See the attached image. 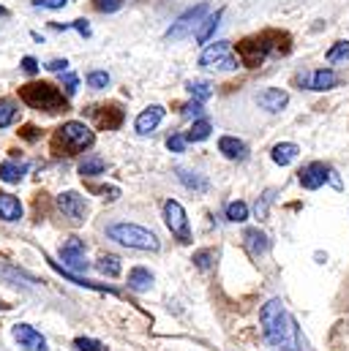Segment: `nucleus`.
<instances>
[{
    "label": "nucleus",
    "mask_w": 349,
    "mask_h": 351,
    "mask_svg": "<svg viewBox=\"0 0 349 351\" xmlns=\"http://www.w3.org/2000/svg\"><path fill=\"white\" fill-rule=\"evenodd\" d=\"M177 177H180V182H183L188 191H199V193H205V191H207V180H205L202 175H196V172L177 169Z\"/></svg>",
    "instance_id": "nucleus-25"
},
{
    "label": "nucleus",
    "mask_w": 349,
    "mask_h": 351,
    "mask_svg": "<svg viewBox=\"0 0 349 351\" xmlns=\"http://www.w3.org/2000/svg\"><path fill=\"white\" fill-rule=\"evenodd\" d=\"M257 104H260L264 112H281L289 104V95L278 88H267L257 95Z\"/></svg>",
    "instance_id": "nucleus-15"
},
{
    "label": "nucleus",
    "mask_w": 349,
    "mask_h": 351,
    "mask_svg": "<svg viewBox=\"0 0 349 351\" xmlns=\"http://www.w3.org/2000/svg\"><path fill=\"white\" fill-rule=\"evenodd\" d=\"M3 308H5V305H3V302H0V311H3Z\"/></svg>",
    "instance_id": "nucleus-48"
},
{
    "label": "nucleus",
    "mask_w": 349,
    "mask_h": 351,
    "mask_svg": "<svg viewBox=\"0 0 349 351\" xmlns=\"http://www.w3.org/2000/svg\"><path fill=\"white\" fill-rule=\"evenodd\" d=\"M221 16H224V8H218L216 14H210V16H205V19H202V27L196 30V41H199V44H207V41H210V36L216 33V27H218Z\"/></svg>",
    "instance_id": "nucleus-22"
},
{
    "label": "nucleus",
    "mask_w": 349,
    "mask_h": 351,
    "mask_svg": "<svg viewBox=\"0 0 349 351\" xmlns=\"http://www.w3.org/2000/svg\"><path fill=\"white\" fill-rule=\"evenodd\" d=\"M95 142V134L80 120H69L63 123L55 134H52V153L55 156H74L82 153Z\"/></svg>",
    "instance_id": "nucleus-2"
},
{
    "label": "nucleus",
    "mask_w": 349,
    "mask_h": 351,
    "mask_svg": "<svg viewBox=\"0 0 349 351\" xmlns=\"http://www.w3.org/2000/svg\"><path fill=\"white\" fill-rule=\"evenodd\" d=\"M243 240H246V248L251 251V256H262V254H267V248H270L267 234L260 232V229H249V232L243 234Z\"/></svg>",
    "instance_id": "nucleus-18"
},
{
    "label": "nucleus",
    "mask_w": 349,
    "mask_h": 351,
    "mask_svg": "<svg viewBox=\"0 0 349 351\" xmlns=\"http://www.w3.org/2000/svg\"><path fill=\"white\" fill-rule=\"evenodd\" d=\"M126 0H93V5L98 8V11H106V14H112V11H117L120 5H123Z\"/></svg>",
    "instance_id": "nucleus-37"
},
{
    "label": "nucleus",
    "mask_w": 349,
    "mask_h": 351,
    "mask_svg": "<svg viewBox=\"0 0 349 351\" xmlns=\"http://www.w3.org/2000/svg\"><path fill=\"white\" fill-rule=\"evenodd\" d=\"M63 85H66V93L71 95V93H77V85H80V82H77L74 74H66V77H63Z\"/></svg>",
    "instance_id": "nucleus-43"
},
{
    "label": "nucleus",
    "mask_w": 349,
    "mask_h": 351,
    "mask_svg": "<svg viewBox=\"0 0 349 351\" xmlns=\"http://www.w3.org/2000/svg\"><path fill=\"white\" fill-rule=\"evenodd\" d=\"M19 134H22L25 139H30V142H36V139H38V128H36V125H25Z\"/></svg>",
    "instance_id": "nucleus-44"
},
{
    "label": "nucleus",
    "mask_w": 349,
    "mask_h": 351,
    "mask_svg": "<svg viewBox=\"0 0 349 351\" xmlns=\"http://www.w3.org/2000/svg\"><path fill=\"white\" fill-rule=\"evenodd\" d=\"M330 349L333 351H349V322L336 324V330L330 332Z\"/></svg>",
    "instance_id": "nucleus-24"
},
{
    "label": "nucleus",
    "mask_w": 349,
    "mask_h": 351,
    "mask_svg": "<svg viewBox=\"0 0 349 351\" xmlns=\"http://www.w3.org/2000/svg\"><path fill=\"white\" fill-rule=\"evenodd\" d=\"M71 27H74V30H80V33H82V36H90V27H87V22L85 19H77V22H71Z\"/></svg>",
    "instance_id": "nucleus-46"
},
{
    "label": "nucleus",
    "mask_w": 349,
    "mask_h": 351,
    "mask_svg": "<svg viewBox=\"0 0 349 351\" xmlns=\"http://www.w3.org/2000/svg\"><path fill=\"white\" fill-rule=\"evenodd\" d=\"M328 177H330V167L314 161V164H308V167L300 169V185L306 191H317V188H322L328 182Z\"/></svg>",
    "instance_id": "nucleus-13"
},
{
    "label": "nucleus",
    "mask_w": 349,
    "mask_h": 351,
    "mask_svg": "<svg viewBox=\"0 0 349 351\" xmlns=\"http://www.w3.org/2000/svg\"><path fill=\"white\" fill-rule=\"evenodd\" d=\"M93 117H95V125L101 128V131H115V128H120L123 125V109L117 106V104H106V106H95L93 109Z\"/></svg>",
    "instance_id": "nucleus-12"
},
{
    "label": "nucleus",
    "mask_w": 349,
    "mask_h": 351,
    "mask_svg": "<svg viewBox=\"0 0 349 351\" xmlns=\"http://www.w3.org/2000/svg\"><path fill=\"white\" fill-rule=\"evenodd\" d=\"M167 147H170L172 153H183V150H185V136H183V134L170 136V139H167Z\"/></svg>",
    "instance_id": "nucleus-38"
},
{
    "label": "nucleus",
    "mask_w": 349,
    "mask_h": 351,
    "mask_svg": "<svg viewBox=\"0 0 349 351\" xmlns=\"http://www.w3.org/2000/svg\"><path fill=\"white\" fill-rule=\"evenodd\" d=\"M199 66L213 69V71H235L240 63H238V58L232 55V44H229V41H216V44H210V47L202 52Z\"/></svg>",
    "instance_id": "nucleus-6"
},
{
    "label": "nucleus",
    "mask_w": 349,
    "mask_h": 351,
    "mask_svg": "<svg viewBox=\"0 0 349 351\" xmlns=\"http://www.w3.org/2000/svg\"><path fill=\"white\" fill-rule=\"evenodd\" d=\"M66 3H69V0H33L36 8H52V11H55V8H63Z\"/></svg>",
    "instance_id": "nucleus-39"
},
{
    "label": "nucleus",
    "mask_w": 349,
    "mask_h": 351,
    "mask_svg": "<svg viewBox=\"0 0 349 351\" xmlns=\"http://www.w3.org/2000/svg\"><path fill=\"white\" fill-rule=\"evenodd\" d=\"M106 237L126 245V248H137V251H159L161 248L159 237L153 232L137 226V223H112L106 229Z\"/></svg>",
    "instance_id": "nucleus-4"
},
{
    "label": "nucleus",
    "mask_w": 349,
    "mask_h": 351,
    "mask_svg": "<svg viewBox=\"0 0 349 351\" xmlns=\"http://www.w3.org/2000/svg\"><path fill=\"white\" fill-rule=\"evenodd\" d=\"M0 218L3 221H19L22 218V204L11 193H0Z\"/></svg>",
    "instance_id": "nucleus-20"
},
{
    "label": "nucleus",
    "mask_w": 349,
    "mask_h": 351,
    "mask_svg": "<svg viewBox=\"0 0 349 351\" xmlns=\"http://www.w3.org/2000/svg\"><path fill=\"white\" fill-rule=\"evenodd\" d=\"M104 169H106V164H104V158H98V156H90V158H85V161L80 164V175L82 177L104 175Z\"/></svg>",
    "instance_id": "nucleus-28"
},
{
    "label": "nucleus",
    "mask_w": 349,
    "mask_h": 351,
    "mask_svg": "<svg viewBox=\"0 0 349 351\" xmlns=\"http://www.w3.org/2000/svg\"><path fill=\"white\" fill-rule=\"evenodd\" d=\"M262 332L264 341L273 346L275 351H297L300 338H297V324L289 316V311L284 308V302L278 297L267 300L260 311Z\"/></svg>",
    "instance_id": "nucleus-1"
},
{
    "label": "nucleus",
    "mask_w": 349,
    "mask_h": 351,
    "mask_svg": "<svg viewBox=\"0 0 349 351\" xmlns=\"http://www.w3.org/2000/svg\"><path fill=\"white\" fill-rule=\"evenodd\" d=\"M93 191H95V193H104V199H109V202L120 196V191H117V188H93Z\"/></svg>",
    "instance_id": "nucleus-45"
},
{
    "label": "nucleus",
    "mask_w": 349,
    "mask_h": 351,
    "mask_svg": "<svg viewBox=\"0 0 349 351\" xmlns=\"http://www.w3.org/2000/svg\"><path fill=\"white\" fill-rule=\"evenodd\" d=\"M22 71H25V74H36V71H38L36 58H30V55H27V58H22Z\"/></svg>",
    "instance_id": "nucleus-40"
},
{
    "label": "nucleus",
    "mask_w": 349,
    "mask_h": 351,
    "mask_svg": "<svg viewBox=\"0 0 349 351\" xmlns=\"http://www.w3.org/2000/svg\"><path fill=\"white\" fill-rule=\"evenodd\" d=\"M300 85L306 90H330L339 85V77H336V71H330V69H317V71H311V74H303V77H300Z\"/></svg>",
    "instance_id": "nucleus-14"
},
{
    "label": "nucleus",
    "mask_w": 349,
    "mask_h": 351,
    "mask_svg": "<svg viewBox=\"0 0 349 351\" xmlns=\"http://www.w3.org/2000/svg\"><path fill=\"white\" fill-rule=\"evenodd\" d=\"M16 117H19V106H16L14 101L3 98V101H0V128H8Z\"/></svg>",
    "instance_id": "nucleus-27"
},
{
    "label": "nucleus",
    "mask_w": 349,
    "mask_h": 351,
    "mask_svg": "<svg viewBox=\"0 0 349 351\" xmlns=\"http://www.w3.org/2000/svg\"><path fill=\"white\" fill-rule=\"evenodd\" d=\"M213 259H216V254H213V251H199V254H194V264H196L199 269H210Z\"/></svg>",
    "instance_id": "nucleus-35"
},
{
    "label": "nucleus",
    "mask_w": 349,
    "mask_h": 351,
    "mask_svg": "<svg viewBox=\"0 0 349 351\" xmlns=\"http://www.w3.org/2000/svg\"><path fill=\"white\" fill-rule=\"evenodd\" d=\"M60 256H63V264H66L63 269H69V272H82V269H87L85 243L80 237H69L63 243V248H60Z\"/></svg>",
    "instance_id": "nucleus-9"
},
{
    "label": "nucleus",
    "mask_w": 349,
    "mask_h": 351,
    "mask_svg": "<svg viewBox=\"0 0 349 351\" xmlns=\"http://www.w3.org/2000/svg\"><path fill=\"white\" fill-rule=\"evenodd\" d=\"M27 172V164H16V161H3L0 164V180L3 182H19Z\"/></svg>",
    "instance_id": "nucleus-23"
},
{
    "label": "nucleus",
    "mask_w": 349,
    "mask_h": 351,
    "mask_svg": "<svg viewBox=\"0 0 349 351\" xmlns=\"http://www.w3.org/2000/svg\"><path fill=\"white\" fill-rule=\"evenodd\" d=\"M19 101L38 112H60L69 106L66 95L49 82H27L19 88Z\"/></svg>",
    "instance_id": "nucleus-3"
},
{
    "label": "nucleus",
    "mask_w": 349,
    "mask_h": 351,
    "mask_svg": "<svg viewBox=\"0 0 349 351\" xmlns=\"http://www.w3.org/2000/svg\"><path fill=\"white\" fill-rule=\"evenodd\" d=\"M98 269H101L106 278H117V275H120V259H117V256H101V259H98Z\"/></svg>",
    "instance_id": "nucleus-30"
},
{
    "label": "nucleus",
    "mask_w": 349,
    "mask_h": 351,
    "mask_svg": "<svg viewBox=\"0 0 349 351\" xmlns=\"http://www.w3.org/2000/svg\"><path fill=\"white\" fill-rule=\"evenodd\" d=\"M297 145H292V142H281V145H275L273 147V153H270V158H273V164H278V167H289L295 158H297Z\"/></svg>",
    "instance_id": "nucleus-19"
},
{
    "label": "nucleus",
    "mask_w": 349,
    "mask_h": 351,
    "mask_svg": "<svg viewBox=\"0 0 349 351\" xmlns=\"http://www.w3.org/2000/svg\"><path fill=\"white\" fill-rule=\"evenodd\" d=\"M202 112H205V106H202V101H196V98L183 106V117H199Z\"/></svg>",
    "instance_id": "nucleus-36"
},
{
    "label": "nucleus",
    "mask_w": 349,
    "mask_h": 351,
    "mask_svg": "<svg viewBox=\"0 0 349 351\" xmlns=\"http://www.w3.org/2000/svg\"><path fill=\"white\" fill-rule=\"evenodd\" d=\"M246 218H249V204H246V202H232V204H227V221L243 223Z\"/></svg>",
    "instance_id": "nucleus-29"
},
{
    "label": "nucleus",
    "mask_w": 349,
    "mask_h": 351,
    "mask_svg": "<svg viewBox=\"0 0 349 351\" xmlns=\"http://www.w3.org/2000/svg\"><path fill=\"white\" fill-rule=\"evenodd\" d=\"M58 207H60V213H63L66 218H71V221H77V223L85 221L87 202H85V196H80L77 191H63V193L58 196Z\"/></svg>",
    "instance_id": "nucleus-10"
},
{
    "label": "nucleus",
    "mask_w": 349,
    "mask_h": 351,
    "mask_svg": "<svg viewBox=\"0 0 349 351\" xmlns=\"http://www.w3.org/2000/svg\"><path fill=\"white\" fill-rule=\"evenodd\" d=\"M87 85L95 90L106 88V85H109V74H106V71H90V74H87Z\"/></svg>",
    "instance_id": "nucleus-33"
},
{
    "label": "nucleus",
    "mask_w": 349,
    "mask_h": 351,
    "mask_svg": "<svg viewBox=\"0 0 349 351\" xmlns=\"http://www.w3.org/2000/svg\"><path fill=\"white\" fill-rule=\"evenodd\" d=\"M218 150H221L229 161H243V158L249 156L246 142H240L238 136H221V139H218Z\"/></svg>",
    "instance_id": "nucleus-17"
},
{
    "label": "nucleus",
    "mask_w": 349,
    "mask_h": 351,
    "mask_svg": "<svg viewBox=\"0 0 349 351\" xmlns=\"http://www.w3.org/2000/svg\"><path fill=\"white\" fill-rule=\"evenodd\" d=\"M128 286H131L134 291H148V289L153 286V272L145 269V267H134V269L128 272Z\"/></svg>",
    "instance_id": "nucleus-21"
},
{
    "label": "nucleus",
    "mask_w": 349,
    "mask_h": 351,
    "mask_svg": "<svg viewBox=\"0 0 349 351\" xmlns=\"http://www.w3.org/2000/svg\"><path fill=\"white\" fill-rule=\"evenodd\" d=\"M5 14H8V11H5V8H3V5H0V16H5Z\"/></svg>",
    "instance_id": "nucleus-47"
},
{
    "label": "nucleus",
    "mask_w": 349,
    "mask_h": 351,
    "mask_svg": "<svg viewBox=\"0 0 349 351\" xmlns=\"http://www.w3.org/2000/svg\"><path fill=\"white\" fill-rule=\"evenodd\" d=\"M325 58H328V63H341V60H347L349 58V41H336V47H330Z\"/></svg>",
    "instance_id": "nucleus-31"
},
{
    "label": "nucleus",
    "mask_w": 349,
    "mask_h": 351,
    "mask_svg": "<svg viewBox=\"0 0 349 351\" xmlns=\"http://www.w3.org/2000/svg\"><path fill=\"white\" fill-rule=\"evenodd\" d=\"M164 221L180 243H191V226H188V218H185V210L180 202H174V199L164 202Z\"/></svg>",
    "instance_id": "nucleus-8"
},
{
    "label": "nucleus",
    "mask_w": 349,
    "mask_h": 351,
    "mask_svg": "<svg viewBox=\"0 0 349 351\" xmlns=\"http://www.w3.org/2000/svg\"><path fill=\"white\" fill-rule=\"evenodd\" d=\"M161 120H164V106L153 104V106H148V109L137 117V123H134V125H137V131H139V134H150Z\"/></svg>",
    "instance_id": "nucleus-16"
},
{
    "label": "nucleus",
    "mask_w": 349,
    "mask_h": 351,
    "mask_svg": "<svg viewBox=\"0 0 349 351\" xmlns=\"http://www.w3.org/2000/svg\"><path fill=\"white\" fill-rule=\"evenodd\" d=\"M210 131H213V123L202 117V120H196V123L191 125V131L185 134V142H202V139L210 136Z\"/></svg>",
    "instance_id": "nucleus-26"
},
{
    "label": "nucleus",
    "mask_w": 349,
    "mask_h": 351,
    "mask_svg": "<svg viewBox=\"0 0 349 351\" xmlns=\"http://www.w3.org/2000/svg\"><path fill=\"white\" fill-rule=\"evenodd\" d=\"M11 335H14V341L19 343V349H25V351H49V349H47L44 335H41L36 327H30V324H14V327H11Z\"/></svg>",
    "instance_id": "nucleus-11"
},
{
    "label": "nucleus",
    "mask_w": 349,
    "mask_h": 351,
    "mask_svg": "<svg viewBox=\"0 0 349 351\" xmlns=\"http://www.w3.org/2000/svg\"><path fill=\"white\" fill-rule=\"evenodd\" d=\"M275 36V30H264L260 36H249L238 44V63L246 66V69H257L264 63V58L270 52H284L278 44H270Z\"/></svg>",
    "instance_id": "nucleus-5"
},
{
    "label": "nucleus",
    "mask_w": 349,
    "mask_h": 351,
    "mask_svg": "<svg viewBox=\"0 0 349 351\" xmlns=\"http://www.w3.org/2000/svg\"><path fill=\"white\" fill-rule=\"evenodd\" d=\"M188 93L196 98V101H207L213 95V85L210 82H188Z\"/></svg>",
    "instance_id": "nucleus-32"
},
{
    "label": "nucleus",
    "mask_w": 349,
    "mask_h": 351,
    "mask_svg": "<svg viewBox=\"0 0 349 351\" xmlns=\"http://www.w3.org/2000/svg\"><path fill=\"white\" fill-rule=\"evenodd\" d=\"M270 202H273V191H267L264 199H262V204H257V215H260V218L267 215V204H270Z\"/></svg>",
    "instance_id": "nucleus-41"
},
{
    "label": "nucleus",
    "mask_w": 349,
    "mask_h": 351,
    "mask_svg": "<svg viewBox=\"0 0 349 351\" xmlns=\"http://www.w3.org/2000/svg\"><path fill=\"white\" fill-rule=\"evenodd\" d=\"M47 69H49V71H58V74H63V71L69 69V60H49V63H47Z\"/></svg>",
    "instance_id": "nucleus-42"
},
{
    "label": "nucleus",
    "mask_w": 349,
    "mask_h": 351,
    "mask_svg": "<svg viewBox=\"0 0 349 351\" xmlns=\"http://www.w3.org/2000/svg\"><path fill=\"white\" fill-rule=\"evenodd\" d=\"M205 14H207V3H199V5H194V8H188V11H183L172 22V27L167 30V38H170V41H180V38L191 36L194 27L205 19Z\"/></svg>",
    "instance_id": "nucleus-7"
},
{
    "label": "nucleus",
    "mask_w": 349,
    "mask_h": 351,
    "mask_svg": "<svg viewBox=\"0 0 349 351\" xmlns=\"http://www.w3.org/2000/svg\"><path fill=\"white\" fill-rule=\"evenodd\" d=\"M74 346L80 351H109L104 343H98V341H93V338H77Z\"/></svg>",
    "instance_id": "nucleus-34"
}]
</instances>
